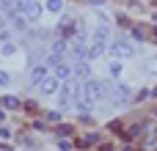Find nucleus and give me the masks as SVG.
<instances>
[{
	"label": "nucleus",
	"instance_id": "obj_1",
	"mask_svg": "<svg viewBox=\"0 0 157 151\" xmlns=\"http://www.w3.org/2000/svg\"><path fill=\"white\" fill-rule=\"evenodd\" d=\"M108 96V85L102 83V80H88L86 85H83V94H80V99L91 107L94 102H102Z\"/></svg>",
	"mask_w": 157,
	"mask_h": 151
},
{
	"label": "nucleus",
	"instance_id": "obj_2",
	"mask_svg": "<svg viewBox=\"0 0 157 151\" xmlns=\"http://www.w3.org/2000/svg\"><path fill=\"white\" fill-rule=\"evenodd\" d=\"M47 72H50L47 63H36V66L30 69V74H28V83H30V85H39L41 80H47Z\"/></svg>",
	"mask_w": 157,
	"mask_h": 151
},
{
	"label": "nucleus",
	"instance_id": "obj_3",
	"mask_svg": "<svg viewBox=\"0 0 157 151\" xmlns=\"http://www.w3.org/2000/svg\"><path fill=\"white\" fill-rule=\"evenodd\" d=\"M17 14H22V17H39V6L33 0H17Z\"/></svg>",
	"mask_w": 157,
	"mask_h": 151
},
{
	"label": "nucleus",
	"instance_id": "obj_4",
	"mask_svg": "<svg viewBox=\"0 0 157 151\" xmlns=\"http://www.w3.org/2000/svg\"><path fill=\"white\" fill-rule=\"evenodd\" d=\"M39 85H41V94H47V96H52V94L61 91V80H58V77H47V80H41Z\"/></svg>",
	"mask_w": 157,
	"mask_h": 151
},
{
	"label": "nucleus",
	"instance_id": "obj_5",
	"mask_svg": "<svg viewBox=\"0 0 157 151\" xmlns=\"http://www.w3.org/2000/svg\"><path fill=\"white\" fill-rule=\"evenodd\" d=\"M108 50H110L113 58H130V55H132V47H127V44H121V41H113Z\"/></svg>",
	"mask_w": 157,
	"mask_h": 151
},
{
	"label": "nucleus",
	"instance_id": "obj_6",
	"mask_svg": "<svg viewBox=\"0 0 157 151\" xmlns=\"http://www.w3.org/2000/svg\"><path fill=\"white\" fill-rule=\"evenodd\" d=\"M66 55H69L72 61H83V58H86V50H83V44H80V41H75V44L66 50Z\"/></svg>",
	"mask_w": 157,
	"mask_h": 151
},
{
	"label": "nucleus",
	"instance_id": "obj_7",
	"mask_svg": "<svg viewBox=\"0 0 157 151\" xmlns=\"http://www.w3.org/2000/svg\"><path fill=\"white\" fill-rule=\"evenodd\" d=\"M52 69H55V77H58V80H69V77H72V66H69V63H63V61H61V63H55Z\"/></svg>",
	"mask_w": 157,
	"mask_h": 151
},
{
	"label": "nucleus",
	"instance_id": "obj_8",
	"mask_svg": "<svg viewBox=\"0 0 157 151\" xmlns=\"http://www.w3.org/2000/svg\"><path fill=\"white\" fill-rule=\"evenodd\" d=\"M72 74H75V77H83V80H86V77L91 74V66H88L86 61H80L77 66H72Z\"/></svg>",
	"mask_w": 157,
	"mask_h": 151
},
{
	"label": "nucleus",
	"instance_id": "obj_9",
	"mask_svg": "<svg viewBox=\"0 0 157 151\" xmlns=\"http://www.w3.org/2000/svg\"><path fill=\"white\" fill-rule=\"evenodd\" d=\"M0 14L14 17V14H17V0H0Z\"/></svg>",
	"mask_w": 157,
	"mask_h": 151
},
{
	"label": "nucleus",
	"instance_id": "obj_10",
	"mask_svg": "<svg viewBox=\"0 0 157 151\" xmlns=\"http://www.w3.org/2000/svg\"><path fill=\"white\" fill-rule=\"evenodd\" d=\"M113 99H116V102H127V99H130V88H127V85H116V88H113Z\"/></svg>",
	"mask_w": 157,
	"mask_h": 151
},
{
	"label": "nucleus",
	"instance_id": "obj_11",
	"mask_svg": "<svg viewBox=\"0 0 157 151\" xmlns=\"http://www.w3.org/2000/svg\"><path fill=\"white\" fill-rule=\"evenodd\" d=\"M102 50H105V44L94 39V44H91V50H86V58H99V55H102Z\"/></svg>",
	"mask_w": 157,
	"mask_h": 151
},
{
	"label": "nucleus",
	"instance_id": "obj_12",
	"mask_svg": "<svg viewBox=\"0 0 157 151\" xmlns=\"http://www.w3.org/2000/svg\"><path fill=\"white\" fill-rule=\"evenodd\" d=\"M50 52H52V55H66V41H63V39H55Z\"/></svg>",
	"mask_w": 157,
	"mask_h": 151
},
{
	"label": "nucleus",
	"instance_id": "obj_13",
	"mask_svg": "<svg viewBox=\"0 0 157 151\" xmlns=\"http://www.w3.org/2000/svg\"><path fill=\"white\" fill-rule=\"evenodd\" d=\"M44 8H47V11H52V14H58V11L63 8V0H47V3H44Z\"/></svg>",
	"mask_w": 157,
	"mask_h": 151
},
{
	"label": "nucleus",
	"instance_id": "obj_14",
	"mask_svg": "<svg viewBox=\"0 0 157 151\" xmlns=\"http://www.w3.org/2000/svg\"><path fill=\"white\" fill-rule=\"evenodd\" d=\"M11 22H14V28H17V30H25V28H28V25H25V17H22V14H14V17H11Z\"/></svg>",
	"mask_w": 157,
	"mask_h": 151
},
{
	"label": "nucleus",
	"instance_id": "obj_15",
	"mask_svg": "<svg viewBox=\"0 0 157 151\" xmlns=\"http://www.w3.org/2000/svg\"><path fill=\"white\" fill-rule=\"evenodd\" d=\"M3 105H6L8 110H17V107H19V99H14V96H6V99H3Z\"/></svg>",
	"mask_w": 157,
	"mask_h": 151
},
{
	"label": "nucleus",
	"instance_id": "obj_16",
	"mask_svg": "<svg viewBox=\"0 0 157 151\" xmlns=\"http://www.w3.org/2000/svg\"><path fill=\"white\" fill-rule=\"evenodd\" d=\"M94 39H97V41H105V39H108V28H97Z\"/></svg>",
	"mask_w": 157,
	"mask_h": 151
},
{
	"label": "nucleus",
	"instance_id": "obj_17",
	"mask_svg": "<svg viewBox=\"0 0 157 151\" xmlns=\"http://www.w3.org/2000/svg\"><path fill=\"white\" fill-rule=\"evenodd\" d=\"M14 50H17V47H14V44H11V41H8V44H3V47H0V52H3V55H14Z\"/></svg>",
	"mask_w": 157,
	"mask_h": 151
},
{
	"label": "nucleus",
	"instance_id": "obj_18",
	"mask_svg": "<svg viewBox=\"0 0 157 151\" xmlns=\"http://www.w3.org/2000/svg\"><path fill=\"white\" fill-rule=\"evenodd\" d=\"M121 69H124L121 63H110V77H119V74H121Z\"/></svg>",
	"mask_w": 157,
	"mask_h": 151
},
{
	"label": "nucleus",
	"instance_id": "obj_19",
	"mask_svg": "<svg viewBox=\"0 0 157 151\" xmlns=\"http://www.w3.org/2000/svg\"><path fill=\"white\" fill-rule=\"evenodd\" d=\"M6 83H8V74H6V72H0V85H6Z\"/></svg>",
	"mask_w": 157,
	"mask_h": 151
},
{
	"label": "nucleus",
	"instance_id": "obj_20",
	"mask_svg": "<svg viewBox=\"0 0 157 151\" xmlns=\"http://www.w3.org/2000/svg\"><path fill=\"white\" fill-rule=\"evenodd\" d=\"M102 3H105V0H91V6H102Z\"/></svg>",
	"mask_w": 157,
	"mask_h": 151
},
{
	"label": "nucleus",
	"instance_id": "obj_21",
	"mask_svg": "<svg viewBox=\"0 0 157 151\" xmlns=\"http://www.w3.org/2000/svg\"><path fill=\"white\" fill-rule=\"evenodd\" d=\"M3 118H6V113H3V110H0V121H3Z\"/></svg>",
	"mask_w": 157,
	"mask_h": 151
}]
</instances>
